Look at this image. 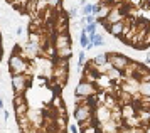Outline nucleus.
I'll list each match as a JSON object with an SVG mask.
<instances>
[{
  "instance_id": "1",
  "label": "nucleus",
  "mask_w": 150,
  "mask_h": 133,
  "mask_svg": "<svg viewBox=\"0 0 150 133\" xmlns=\"http://www.w3.org/2000/svg\"><path fill=\"white\" fill-rule=\"evenodd\" d=\"M8 71L10 74H22L27 73L34 76V64L29 62V57L25 56L22 46H17L14 49V52L10 54V59H8Z\"/></svg>"
},
{
  "instance_id": "2",
  "label": "nucleus",
  "mask_w": 150,
  "mask_h": 133,
  "mask_svg": "<svg viewBox=\"0 0 150 133\" xmlns=\"http://www.w3.org/2000/svg\"><path fill=\"white\" fill-rule=\"evenodd\" d=\"M32 81V74H10V84L14 89V94H25L29 89V84Z\"/></svg>"
},
{
  "instance_id": "3",
  "label": "nucleus",
  "mask_w": 150,
  "mask_h": 133,
  "mask_svg": "<svg viewBox=\"0 0 150 133\" xmlns=\"http://www.w3.org/2000/svg\"><path fill=\"white\" fill-rule=\"evenodd\" d=\"M73 116H74V120L78 123H81V121L95 116V105L89 100L83 101V103H78V105H74V113H73Z\"/></svg>"
},
{
  "instance_id": "4",
  "label": "nucleus",
  "mask_w": 150,
  "mask_h": 133,
  "mask_svg": "<svg viewBox=\"0 0 150 133\" xmlns=\"http://www.w3.org/2000/svg\"><path fill=\"white\" fill-rule=\"evenodd\" d=\"M127 19V12H123V7H118V5H113L110 8L108 15L105 19H100V25H105L108 27L110 24H115V22H120V20H125Z\"/></svg>"
},
{
  "instance_id": "5",
  "label": "nucleus",
  "mask_w": 150,
  "mask_h": 133,
  "mask_svg": "<svg viewBox=\"0 0 150 133\" xmlns=\"http://www.w3.org/2000/svg\"><path fill=\"white\" fill-rule=\"evenodd\" d=\"M96 93H100L98 86L95 83L86 81V79H79V83L74 88V94H78V96H93Z\"/></svg>"
},
{
  "instance_id": "6",
  "label": "nucleus",
  "mask_w": 150,
  "mask_h": 133,
  "mask_svg": "<svg viewBox=\"0 0 150 133\" xmlns=\"http://www.w3.org/2000/svg\"><path fill=\"white\" fill-rule=\"evenodd\" d=\"M113 116V110L110 106H106L105 103H98L95 106V120L96 123H105V121H110Z\"/></svg>"
},
{
  "instance_id": "7",
  "label": "nucleus",
  "mask_w": 150,
  "mask_h": 133,
  "mask_svg": "<svg viewBox=\"0 0 150 133\" xmlns=\"http://www.w3.org/2000/svg\"><path fill=\"white\" fill-rule=\"evenodd\" d=\"M108 59L111 61V64H113V67H116V69H120V71H125V67L130 64V57L128 56H125V54L122 52H108Z\"/></svg>"
},
{
  "instance_id": "8",
  "label": "nucleus",
  "mask_w": 150,
  "mask_h": 133,
  "mask_svg": "<svg viewBox=\"0 0 150 133\" xmlns=\"http://www.w3.org/2000/svg\"><path fill=\"white\" fill-rule=\"evenodd\" d=\"M52 42H54L56 49H59V47H66V46H71V37H69V32H56Z\"/></svg>"
},
{
  "instance_id": "9",
  "label": "nucleus",
  "mask_w": 150,
  "mask_h": 133,
  "mask_svg": "<svg viewBox=\"0 0 150 133\" xmlns=\"http://www.w3.org/2000/svg\"><path fill=\"white\" fill-rule=\"evenodd\" d=\"M125 25H127V19L120 20V22H115V24H110V25L106 27V30H108L111 35H115V37H122L123 30H125Z\"/></svg>"
},
{
  "instance_id": "10",
  "label": "nucleus",
  "mask_w": 150,
  "mask_h": 133,
  "mask_svg": "<svg viewBox=\"0 0 150 133\" xmlns=\"http://www.w3.org/2000/svg\"><path fill=\"white\" fill-rule=\"evenodd\" d=\"M95 84L98 86V89H100V91H105L108 86H111V84H113V81L110 79V76L105 73V74H98V78H96Z\"/></svg>"
},
{
  "instance_id": "11",
  "label": "nucleus",
  "mask_w": 150,
  "mask_h": 133,
  "mask_svg": "<svg viewBox=\"0 0 150 133\" xmlns=\"http://www.w3.org/2000/svg\"><path fill=\"white\" fill-rule=\"evenodd\" d=\"M71 56H73V47H71V46L56 49V57H68V59H69Z\"/></svg>"
},
{
  "instance_id": "12",
  "label": "nucleus",
  "mask_w": 150,
  "mask_h": 133,
  "mask_svg": "<svg viewBox=\"0 0 150 133\" xmlns=\"http://www.w3.org/2000/svg\"><path fill=\"white\" fill-rule=\"evenodd\" d=\"M137 78L140 79V83H143V81H150V69L149 67H145V64H143V66L140 67V71L137 73Z\"/></svg>"
},
{
  "instance_id": "13",
  "label": "nucleus",
  "mask_w": 150,
  "mask_h": 133,
  "mask_svg": "<svg viewBox=\"0 0 150 133\" xmlns=\"http://www.w3.org/2000/svg\"><path fill=\"white\" fill-rule=\"evenodd\" d=\"M7 4H10V7H15L19 8L21 12H25V5H27L29 0H5Z\"/></svg>"
},
{
  "instance_id": "14",
  "label": "nucleus",
  "mask_w": 150,
  "mask_h": 133,
  "mask_svg": "<svg viewBox=\"0 0 150 133\" xmlns=\"http://www.w3.org/2000/svg\"><path fill=\"white\" fill-rule=\"evenodd\" d=\"M89 42H91V40H89L88 32L83 29V30H81V35H79V44H81L83 49H88V47H89Z\"/></svg>"
},
{
  "instance_id": "15",
  "label": "nucleus",
  "mask_w": 150,
  "mask_h": 133,
  "mask_svg": "<svg viewBox=\"0 0 150 133\" xmlns=\"http://www.w3.org/2000/svg\"><path fill=\"white\" fill-rule=\"evenodd\" d=\"M14 111H15V116H19V115H25L29 111V105L27 103H22L19 106H14Z\"/></svg>"
},
{
  "instance_id": "16",
  "label": "nucleus",
  "mask_w": 150,
  "mask_h": 133,
  "mask_svg": "<svg viewBox=\"0 0 150 133\" xmlns=\"http://www.w3.org/2000/svg\"><path fill=\"white\" fill-rule=\"evenodd\" d=\"M140 93H142L143 96H150V81L140 83Z\"/></svg>"
},
{
  "instance_id": "17",
  "label": "nucleus",
  "mask_w": 150,
  "mask_h": 133,
  "mask_svg": "<svg viewBox=\"0 0 150 133\" xmlns=\"http://www.w3.org/2000/svg\"><path fill=\"white\" fill-rule=\"evenodd\" d=\"M96 62V64H106V62H108V52L106 54H98V56H96L95 59H93Z\"/></svg>"
},
{
  "instance_id": "18",
  "label": "nucleus",
  "mask_w": 150,
  "mask_h": 133,
  "mask_svg": "<svg viewBox=\"0 0 150 133\" xmlns=\"http://www.w3.org/2000/svg\"><path fill=\"white\" fill-rule=\"evenodd\" d=\"M93 46H95V47H101V46H105V39H103V35H101L100 32H96L95 40H93Z\"/></svg>"
},
{
  "instance_id": "19",
  "label": "nucleus",
  "mask_w": 150,
  "mask_h": 133,
  "mask_svg": "<svg viewBox=\"0 0 150 133\" xmlns=\"http://www.w3.org/2000/svg\"><path fill=\"white\" fill-rule=\"evenodd\" d=\"M49 2V7L54 8L57 12H61V5H62V0H47Z\"/></svg>"
},
{
  "instance_id": "20",
  "label": "nucleus",
  "mask_w": 150,
  "mask_h": 133,
  "mask_svg": "<svg viewBox=\"0 0 150 133\" xmlns=\"http://www.w3.org/2000/svg\"><path fill=\"white\" fill-rule=\"evenodd\" d=\"M86 64V54H84V51H79L78 52V66L83 67Z\"/></svg>"
},
{
  "instance_id": "21",
  "label": "nucleus",
  "mask_w": 150,
  "mask_h": 133,
  "mask_svg": "<svg viewBox=\"0 0 150 133\" xmlns=\"http://www.w3.org/2000/svg\"><path fill=\"white\" fill-rule=\"evenodd\" d=\"M68 15H69V19H71V20L76 19V15H78V5H74L73 8H69V10H68Z\"/></svg>"
},
{
  "instance_id": "22",
  "label": "nucleus",
  "mask_w": 150,
  "mask_h": 133,
  "mask_svg": "<svg viewBox=\"0 0 150 133\" xmlns=\"http://www.w3.org/2000/svg\"><path fill=\"white\" fill-rule=\"evenodd\" d=\"M143 44H145V47H147V49L150 47V29L147 30V34H145V39H143Z\"/></svg>"
},
{
  "instance_id": "23",
  "label": "nucleus",
  "mask_w": 150,
  "mask_h": 133,
  "mask_svg": "<svg viewBox=\"0 0 150 133\" xmlns=\"http://www.w3.org/2000/svg\"><path fill=\"white\" fill-rule=\"evenodd\" d=\"M68 132L69 133H78V132H81V128L76 127V125H68Z\"/></svg>"
},
{
  "instance_id": "24",
  "label": "nucleus",
  "mask_w": 150,
  "mask_h": 133,
  "mask_svg": "<svg viewBox=\"0 0 150 133\" xmlns=\"http://www.w3.org/2000/svg\"><path fill=\"white\" fill-rule=\"evenodd\" d=\"M7 116H8V111L5 110V108H2V123L7 121Z\"/></svg>"
},
{
  "instance_id": "25",
  "label": "nucleus",
  "mask_w": 150,
  "mask_h": 133,
  "mask_svg": "<svg viewBox=\"0 0 150 133\" xmlns=\"http://www.w3.org/2000/svg\"><path fill=\"white\" fill-rule=\"evenodd\" d=\"M22 34H24V27L19 25L17 29H15V35H22Z\"/></svg>"
},
{
  "instance_id": "26",
  "label": "nucleus",
  "mask_w": 150,
  "mask_h": 133,
  "mask_svg": "<svg viewBox=\"0 0 150 133\" xmlns=\"http://www.w3.org/2000/svg\"><path fill=\"white\" fill-rule=\"evenodd\" d=\"M145 64H150V52L147 54V59H145Z\"/></svg>"
}]
</instances>
